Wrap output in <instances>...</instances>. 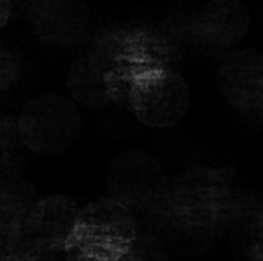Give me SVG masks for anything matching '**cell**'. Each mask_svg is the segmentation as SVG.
Returning a JSON list of instances; mask_svg holds the SVG:
<instances>
[{"instance_id":"6da1fadb","label":"cell","mask_w":263,"mask_h":261,"mask_svg":"<svg viewBox=\"0 0 263 261\" xmlns=\"http://www.w3.org/2000/svg\"><path fill=\"white\" fill-rule=\"evenodd\" d=\"M136 244V224L128 206L111 198L80 209L64 243L69 261H128Z\"/></svg>"},{"instance_id":"3957f363","label":"cell","mask_w":263,"mask_h":261,"mask_svg":"<svg viewBox=\"0 0 263 261\" xmlns=\"http://www.w3.org/2000/svg\"><path fill=\"white\" fill-rule=\"evenodd\" d=\"M143 154H126L114 164L109 173V188L114 190L111 199L128 206L132 200H144L154 194L160 176L154 160Z\"/></svg>"},{"instance_id":"7a4b0ae2","label":"cell","mask_w":263,"mask_h":261,"mask_svg":"<svg viewBox=\"0 0 263 261\" xmlns=\"http://www.w3.org/2000/svg\"><path fill=\"white\" fill-rule=\"evenodd\" d=\"M111 99H121L136 119L148 127L175 126L187 114L190 90L175 69L159 64L125 80Z\"/></svg>"},{"instance_id":"277c9868","label":"cell","mask_w":263,"mask_h":261,"mask_svg":"<svg viewBox=\"0 0 263 261\" xmlns=\"http://www.w3.org/2000/svg\"><path fill=\"white\" fill-rule=\"evenodd\" d=\"M68 87L72 97L83 105H101L103 101H110L106 68L101 58L84 57L76 61L68 75Z\"/></svg>"}]
</instances>
